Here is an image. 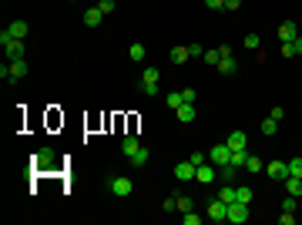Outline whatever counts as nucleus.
Here are the masks:
<instances>
[{
  "label": "nucleus",
  "instance_id": "obj_37",
  "mask_svg": "<svg viewBox=\"0 0 302 225\" xmlns=\"http://www.w3.org/2000/svg\"><path fill=\"white\" fill-rule=\"evenodd\" d=\"M282 212H296V195H289V198L282 202Z\"/></svg>",
  "mask_w": 302,
  "mask_h": 225
},
{
  "label": "nucleus",
  "instance_id": "obj_11",
  "mask_svg": "<svg viewBox=\"0 0 302 225\" xmlns=\"http://www.w3.org/2000/svg\"><path fill=\"white\" fill-rule=\"evenodd\" d=\"M138 148H141V141H138L134 134H124V141H121V155H124V158H131Z\"/></svg>",
  "mask_w": 302,
  "mask_h": 225
},
{
  "label": "nucleus",
  "instance_id": "obj_18",
  "mask_svg": "<svg viewBox=\"0 0 302 225\" xmlns=\"http://www.w3.org/2000/svg\"><path fill=\"white\" fill-rule=\"evenodd\" d=\"M101 17H104V14H101L97 7H88V10H84V24H88V27H97Z\"/></svg>",
  "mask_w": 302,
  "mask_h": 225
},
{
  "label": "nucleus",
  "instance_id": "obj_26",
  "mask_svg": "<svg viewBox=\"0 0 302 225\" xmlns=\"http://www.w3.org/2000/svg\"><path fill=\"white\" fill-rule=\"evenodd\" d=\"M262 47V37L259 34H245V51H259Z\"/></svg>",
  "mask_w": 302,
  "mask_h": 225
},
{
  "label": "nucleus",
  "instance_id": "obj_42",
  "mask_svg": "<svg viewBox=\"0 0 302 225\" xmlns=\"http://www.w3.org/2000/svg\"><path fill=\"white\" fill-rule=\"evenodd\" d=\"M242 7V0H225V10H239Z\"/></svg>",
  "mask_w": 302,
  "mask_h": 225
},
{
  "label": "nucleus",
  "instance_id": "obj_36",
  "mask_svg": "<svg viewBox=\"0 0 302 225\" xmlns=\"http://www.w3.org/2000/svg\"><path fill=\"white\" fill-rule=\"evenodd\" d=\"M188 54L191 57H202V54H205V47H202V44H188Z\"/></svg>",
  "mask_w": 302,
  "mask_h": 225
},
{
  "label": "nucleus",
  "instance_id": "obj_30",
  "mask_svg": "<svg viewBox=\"0 0 302 225\" xmlns=\"http://www.w3.org/2000/svg\"><path fill=\"white\" fill-rule=\"evenodd\" d=\"M289 175L302 178V158H292V161H289Z\"/></svg>",
  "mask_w": 302,
  "mask_h": 225
},
{
  "label": "nucleus",
  "instance_id": "obj_34",
  "mask_svg": "<svg viewBox=\"0 0 302 225\" xmlns=\"http://www.w3.org/2000/svg\"><path fill=\"white\" fill-rule=\"evenodd\" d=\"M218 198H222V202H235V188H222Z\"/></svg>",
  "mask_w": 302,
  "mask_h": 225
},
{
  "label": "nucleus",
  "instance_id": "obj_2",
  "mask_svg": "<svg viewBox=\"0 0 302 225\" xmlns=\"http://www.w3.org/2000/svg\"><path fill=\"white\" fill-rule=\"evenodd\" d=\"M208 161H211L215 168H222V165H232V148H228V145H215V148L208 151Z\"/></svg>",
  "mask_w": 302,
  "mask_h": 225
},
{
  "label": "nucleus",
  "instance_id": "obj_25",
  "mask_svg": "<svg viewBox=\"0 0 302 225\" xmlns=\"http://www.w3.org/2000/svg\"><path fill=\"white\" fill-rule=\"evenodd\" d=\"M245 168L255 175V171H265V165H262V158H255V155H248V161H245Z\"/></svg>",
  "mask_w": 302,
  "mask_h": 225
},
{
  "label": "nucleus",
  "instance_id": "obj_41",
  "mask_svg": "<svg viewBox=\"0 0 302 225\" xmlns=\"http://www.w3.org/2000/svg\"><path fill=\"white\" fill-rule=\"evenodd\" d=\"M181 97H185L188 104H195V91H191V88H185V91H181Z\"/></svg>",
  "mask_w": 302,
  "mask_h": 225
},
{
  "label": "nucleus",
  "instance_id": "obj_10",
  "mask_svg": "<svg viewBox=\"0 0 302 225\" xmlns=\"http://www.w3.org/2000/svg\"><path fill=\"white\" fill-rule=\"evenodd\" d=\"M27 77V61L20 57V61H10V74H7V81H24Z\"/></svg>",
  "mask_w": 302,
  "mask_h": 225
},
{
  "label": "nucleus",
  "instance_id": "obj_39",
  "mask_svg": "<svg viewBox=\"0 0 302 225\" xmlns=\"http://www.w3.org/2000/svg\"><path fill=\"white\" fill-rule=\"evenodd\" d=\"M205 7H208V10H222V7H225V0H205Z\"/></svg>",
  "mask_w": 302,
  "mask_h": 225
},
{
  "label": "nucleus",
  "instance_id": "obj_4",
  "mask_svg": "<svg viewBox=\"0 0 302 225\" xmlns=\"http://www.w3.org/2000/svg\"><path fill=\"white\" fill-rule=\"evenodd\" d=\"M208 219H211V222H228V202L211 198V202H208Z\"/></svg>",
  "mask_w": 302,
  "mask_h": 225
},
{
  "label": "nucleus",
  "instance_id": "obj_19",
  "mask_svg": "<svg viewBox=\"0 0 302 225\" xmlns=\"http://www.w3.org/2000/svg\"><path fill=\"white\" fill-rule=\"evenodd\" d=\"M168 57H171V64H185L191 54H188V47H171V54H168Z\"/></svg>",
  "mask_w": 302,
  "mask_h": 225
},
{
  "label": "nucleus",
  "instance_id": "obj_22",
  "mask_svg": "<svg viewBox=\"0 0 302 225\" xmlns=\"http://www.w3.org/2000/svg\"><path fill=\"white\" fill-rule=\"evenodd\" d=\"M235 171H239L235 165H222V168H218V178L228 185V182H235Z\"/></svg>",
  "mask_w": 302,
  "mask_h": 225
},
{
  "label": "nucleus",
  "instance_id": "obj_33",
  "mask_svg": "<svg viewBox=\"0 0 302 225\" xmlns=\"http://www.w3.org/2000/svg\"><path fill=\"white\" fill-rule=\"evenodd\" d=\"M279 51H282V57H296V47H292V40H282V47H279Z\"/></svg>",
  "mask_w": 302,
  "mask_h": 225
},
{
  "label": "nucleus",
  "instance_id": "obj_5",
  "mask_svg": "<svg viewBox=\"0 0 302 225\" xmlns=\"http://www.w3.org/2000/svg\"><path fill=\"white\" fill-rule=\"evenodd\" d=\"M111 192L118 195V198H128V195L134 192L131 178H124V175H114V178H111Z\"/></svg>",
  "mask_w": 302,
  "mask_h": 225
},
{
  "label": "nucleus",
  "instance_id": "obj_43",
  "mask_svg": "<svg viewBox=\"0 0 302 225\" xmlns=\"http://www.w3.org/2000/svg\"><path fill=\"white\" fill-rule=\"evenodd\" d=\"M292 47H296V54H302V34H299L296 40H292Z\"/></svg>",
  "mask_w": 302,
  "mask_h": 225
},
{
  "label": "nucleus",
  "instance_id": "obj_8",
  "mask_svg": "<svg viewBox=\"0 0 302 225\" xmlns=\"http://www.w3.org/2000/svg\"><path fill=\"white\" fill-rule=\"evenodd\" d=\"M195 168H198V165H195V161H178V165H175V182H191V178H195Z\"/></svg>",
  "mask_w": 302,
  "mask_h": 225
},
{
  "label": "nucleus",
  "instance_id": "obj_28",
  "mask_svg": "<svg viewBox=\"0 0 302 225\" xmlns=\"http://www.w3.org/2000/svg\"><path fill=\"white\" fill-rule=\"evenodd\" d=\"M235 202H252V188H235Z\"/></svg>",
  "mask_w": 302,
  "mask_h": 225
},
{
  "label": "nucleus",
  "instance_id": "obj_16",
  "mask_svg": "<svg viewBox=\"0 0 302 225\" xmlns=\"http://www.w3.org/2000/svg\"><path fill=\"white\" fill-rule=\"evenodd\" d=\"M285 192L299 198V195H302V178H296V175H285Z\"/></svg>",
  "mask_w": 302,
  "mask_h": 225
},
{
  "label": "nucleus",
  "instance_id": "obj_6",
  "mask_svg": "<svg viewBox=\"0 0 302 225\" xmlns=\"http://www.w3.org/2000/svg\"><path fill=\"white\" fill-rule=\"evenodd\" d=\"M228 222H235V225L248 222V205L245 202H228Z\"/></svg>",
  "mask_w": 302,
  "mask_h": 225
},
{
  "label": "nucleus",
  "instance_id": "obj_13",
  "mask_svg": "<svg viewBox=\"0 0 302 225\" xmlns=\"http://www.w3.org/2000/svg\"><path fill=\"white\" fill-rule=\"evenodd\" d=\"M225 145H228L232 151H242V148H245V131H232Z\"/></svg>",
  "mask_w": 302,
  "mask_h": 225
},
{
  "label": "nucleus",
  "instance_id": "obj_1",
  "mask_svg": "<svg viewBox=\"0 0 302 225\" xmlns=\"http://www.w3.org/2000/svg\"><path fill=\"white\" fill-rule=\"evenodd\" d=\"M158 77H161V71L158 67H145V74H141V91L148 94H158Z\"/></svg>",
  "mask_w": 302,
  "mask_h": 225
},
{
  "label": "nucleus",
  "instance_id": "obj_35",
  "mask_svg": "<svg viewBox=\"0 0 302 225\" xmlns=\"http://www.w3.org/2000/svg\"><path fill=\"white\" fill-rule=\"evenodd\" d=\"M97 10H101V14H111V10H114V0H101V3H97Z\"/></svg>",
  "mask_w": 302,
  "mask_h": 225
},
{
  "label": "nucleus",
  "instance_id": "obj_20",
  "mask_svg": "<svg viewBox=\"0 0 302 225\" xmlns=\"http://www.w3.org/2000/svg\"><path fill=\"white\" fill-rule=\"evenodd\" d=\"M128 57H131V61H145V57H148L145 44H131V47H128Z\"/></svg>",
  "mask_w": 302,
  "mask_h": 225
},
{
  "label": "nucleus",
  "instance_id": "obj_3",
  "mask_svg": "<svg viewBox=\"0 0 302 225\" xmlns=\"http://www.w3.org/2000/svg\"><path fill=\"white\" fill-rule=\"evenodd\" d=\"M215 178H218V168H215L211 161H202V165L195 168V182H198V185H211Z\"/></svg>",
  "mask_w": 302,
  "mask_h": 225
},
{
  "label": "nucleus",
  "instance_id": "obj_23",
  "mask_svg": "<svg viewBox=\"0 0 302 225\" xmlns=\"http://www.w3.org/2000/svg\"><path fill=\"white\" fill-rule=\"evenodd\" d=\"M10 34H14V37H27V20H14V24H10Z\"/></svg>",
  "mask_w": 302,
  "mask_h": 225
},
{
  "label": "nucleus",
  "instance_id": "obj_24",
  "mask_svg": "<svg viewBox=\"0 0 302 225\" xmlns=\"http://www.w3.org/2000/svg\"><path fill=\"white\" fill-rule=\"evenodd\" d=\"M245 161H248V151L242 148V151H232V165L235 168H245Z\"/></svg>",
  "mask_w": 302,
  "mask_h": 225
},
{
  "label": "nucleus",
  "instance_id": "obj_38",
  "mask_svg": "<svg viewBox=\"0 0 302 225\" xmlns=\"http://www.w3.org/2000/svg\"><path fill=\"white\" fill-rule=\"evenodd\" d=\"M279 222H282V225H292V222H296V212H282V215H279Z\"/></svg>",
  "mask_w": 302,
  "mask_h": 225
},
{
  "label": "nucleus",
  "instance_id": "obj_12",
  "mask_svg": "<svg viewBox=\"0 0 302 225\" xmlns=\"http://www.w3.org/2000/svg\"><path fill=\"white\" fill-rule=\"evenodd\" d=\"M34 161H37V168H51V161H54V148H40L34 155Z\"/></svg>",
  "mask_w": 302,
  "mask_h": 225
},
{
  "label": "nucleus",
  "instance_id": "obj_14",
  "mask_svg": "<svg viewBox=\"0 0 302 225\" xmlns=\"http://www.w3.org/2000/svg\"><path fill=\"white\" fill-rule=\"evenodd\" d=\"M148 158H151V151L145 148V145H141V148L134 151V155H131V158H128V161H131L134 168H141V165H148Z\"/></svg>",
  "mask_w": 302,
  "mask_h": 225
},
{
  "label": "nucleus",
  "instance_id": "obj_7",
  "mask_svg": "<svg viewBox=\"0 0 302 225\" xmlns=\"http://www.w3.org/2000/svg\"><path fill=\"white\" fill-rule=\"evenodd\" d=\"M265 175H269L272 182H285V175H289V161H269V165H265Z\"/></svg>",
  "mask_w": 302,
  "mask_h": 225
},
{
  "label": "nucleus",
  "instance_id": "obj_31",
  "mask_svg": "<svg viewBox=\"0 0 302 225\" xmlns=\"http://www.w3.org/2000/svg\"><path fill=\"white\" fill-rule=\"evenodd\" d=\"M275 125H279L275 118H265L262 121V134H275Z\"/></svg>",
  "mask_w": 302,
  "mask_h": 225
},
{
  "label": "nucleus",
  "instance_id": "obj_21",
  "mask_svg": "<svg viewBox=\"0 0 302 225\" xmlns=\"http://www.w3.org/2000/svg\"><path fill=\"white\" fill-rule=\"evenodd\" d=\"M202 57H205V64H211V67H218V61H222L225 54H222V47H215V51H205Z\"/></svg>",
  "mask_w": 302,
  "mask_h": 225
},
{
  "label": "nucleus",
  "instance_id": "obj_29",
  "mask_svg": "<svg viewBox=\"0 0 302 225\" xmlns=\"http://www.w3.org/2000/svg\"><path fill=\"white\" fill-rule=\"evenodd\" d=\"M181 222H185V225H202V215H195V208H191V212L181 215Z\"/></svg>",
  "mask_w": 302,
  "mask_h": 225
},
{
  "label": "nucleus",
  "instance_id": "obj_15",
  "mask_svg": "<svg viewBox=\"0 0 302 225\" xmlns=\"http://www.w3.org/2000/svg\"><path fill=\"white\" fill-rule=\"evenodd\" d=\"M218 71H222V74L225 77H232L235 74V71H239V64H235V57L228 54V57H222V61H218Z\"/></svg>",
  "mask_w": 302,
  "mask_h": 225
},
{
  "label": "nucleus",
  "instance_id": "obj_32",
  "mask_svg": "<svg viewBox=\"0 0 302 225\" xmlns=\"http://www.w3.org/2000/svg\"><path fill=\"white\" fill-rule=\"evenodd\" d=\"M191 208H195V202L185 198V195H178V212H191Z\"/></svg>",
  "mask_w": 302,
  "mask_h": 225
},
{
  "label": "nucleus",
  "instance_id": "obj_9",
  "mask_svg": "<svg viewBox=\"0 0 302 225\" xmlns=\"http://www.w3.org/2000/svg\"><path fill=\"white\" fill-rule=\"evenodd\" d=\"M299 37V24L296 20H282L279 24V40H296Z\"/></svg>",
  "mask_w": 302,
  "mask_h": 225
},
{
  "label": "nucleus",
  "instance_id": "obj_40",
  "mask_svg": "<svg viewBox=\"0 0 302 225\" xmlns=\"http://www.w3.org/2000/svg\"><path fill=\"white\" fill-rule=\"evenodd\" d=\"M269 118H275V121H282V118H285V108H272V111H269Z\"/></svg>",
  "mask_w": 302,
  "mask_h": 225
},
{
  "label": "nucleus",
  "instance_id": "obj_17",
  "mask_svg": "<svg viewBox=\"0 0 302 225\" xmlns=\"http://www.w3.org/2000/svg\"><path fill=\"white\" fill-rule=\"evenodd\" d=\"M178 121H181V125H191V121H195V104L185 101V104L178 108Z\"/></svg>",
  "mask_w": 302,
  "mask_h": 225
},
{
  "label": "nucleus",
  "instance_id": "obj_27",
  "mask_svg": "<svg viewBox=\"0 0 302 225\" xmlns=\"http://www.w3.org/2000/svg\"><path fill=\"white\" fill-rule=\"evenodd\" d=\"M181 104H185V97H181V91H171V94H168V108H175V111H178Z\"/></svg>",
  "mask_w": 302,
  "mask_h": 225
}]
</instances>
